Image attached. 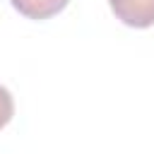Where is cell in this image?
<instances>
[{"label": "cell", "instance_id": "6da1fadb", "mask_svg": "<svg viewBox=\"0 0 154 154\" xmlns=\"http://www.w3.org/2000/svg\"><path fill=\"white\" fill-rule=\"evenodd\" d=\"M116 19L128 26L147 29L154 24V0H108Z\"/></svg>", "mask_w": 154, "mask_h": 154}, {"label": "cell", "instance_id": "7a4b0ae2", "mask_svg": "<svg viewBox=\"0 0 154 154\" xmlns=\"http://www.w3.org/2000/svg\"><path fill=\"white\" fill-rule=\"evenodd\" d=\"M12 7L26 19H48L67 7L70 0H10Z\"/></svg>", "mask_w": 154, "mask_h": 154}, {"label": "cell", "instance_id": "3957f363", "mask_svg": "<svg viewBox=\"0 0 154 154\" xmlns=\"http://www.w3.org/2000/svg\"><path fill=\"white\" fill-rule=\"evenodd\" d=\"M12 116H14V99H12V94L0 84V130L12 120Z\"/></svg>", "mask_w": 154, "mask_h": 154}]
</instances>
